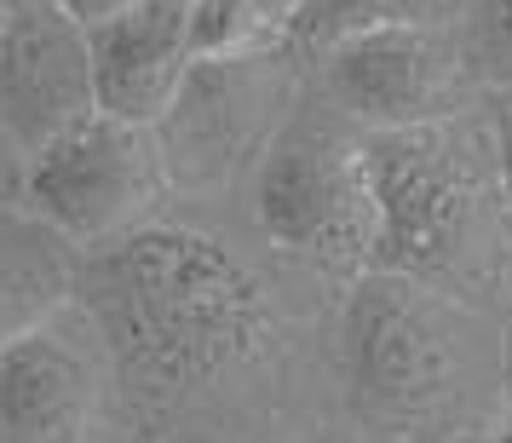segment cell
I'll return each mask as SVG.
<instances>
[{"label": "cell", "instance_id": "cell-12", "mask_svg": "<svg viewBox=\"0 0 512 443\" xmlns=\"http://www.w3.org/2000/svg\"><path fill=\"white\" fill-rule=\"evenodd\" d=\"M282 29L259 12L254 0H190V52L196 64H231L277 52Z\"/></svg>", "mask_w": 512, "mask_h": 443}, {"label": "cell", "instance_id": "cell-17", "mask_svg": "<svg viewBox=\"0 0 512 443\" xmlns=\"http://www.w3.org/2000/svg\"><path fill=\"white\" fill-rule=\"evenodd\" d=\"M254 6L282 29V35H294V29H300V18L311 12V0H254Z\"/></svg>", "mask_w": 512, "mask_h": 443}, {"label": "cell", "instance_id": "cell-19", "mask_svg": "<svg viewBox=\"0 0 512 443\" xmlns=\"http://www.w3.org/2000/svg\"><path fill=\"white\" fill-rule=\"evenodd\" d=\"M12 6H18V0H0V29H6V18H12Z\"/></svg>", "mask_w": 512, "mask_h": 443}, {"label": "cell", "instance_id": "cell-7", "mask_svg": "<svg viewBox=\"0 0 512 443\" xmlns=\"http://www.w3.org/2000/svg\"><path fill=\"white\" fill-rule=\"evenodd\" d=\"M288 98H294V70L277 52L231 58V64H196L179 104L156 127L173 190L202 196V190L231 185L242 167L254 173L265 144L288 121L282 116Z\"/></svg>", "mask_w": 512, "mask_h": 443}, {"label": "cell", "instance_id": "cell-2", "mask_svg": "<svg viewBox=\"0 0 512 443\" xmlns=\"http://www.w3.org/2000/svg\"><path fill=\"white\" fill-rule=\"evenodd\" d=\"M484 311L432 282L363 271L340 300V380L351 415L397 443H484L512 403L495 386Z\"/></svg>", "mask_w": 512, "mask_h": 443}, {"label": "cell", "instance_id": "cell-15", "mask_svg": "<svg viewBox=\"0 0 512 443\" xmlns=\"http://www.w3.org/2000/svg\"><path fill=\"white\" fill-rule=\"evenodd\" d=\"M489 133H495V162H501V185H507L512 208V93H489Z\"/></svg>", "mask_w": 512, "mask_h": 443}, {"label": "cell", "instance_id": "cell-6", "mask_svg": "<svg viewBox=\"0 0 512 443\" xmlns=\"http://www.w3.org/2000/svg\"><path fill=\"white\" fill-rule=\"evenodd\" d=\"M478 87L461 29L449 24H369L323 47V93L363 133H403L466 116Z\"/></svg>", "mask_w": 512, "mask_h": 443}, {"label": "cell", "instance_id": "cell-10", "mask_svg": "<svg viewBox=\"0 0 512 443\" xmlns=\"http://www.w3.org/2000/svg\"><path fill=\"white\" fill-rule=\"evenodd\" d=\"M98 110L139 127H162L179 104L196 52H190V0H139L93 29Z\"/></svg>", "mask_w": 512, "mask_h": 443}, {"label": "cell", "instance_id": "cell-11", "mask_svg": "<svg viewBox=\"0 0 512 443\" xmlns=\"http://www.w3.org/2000/svg\"><path fill=\"white\" fill-rule=\"evenodd\" d=\"M75 254L64 236H52L24 208H0V346L18 340L29 323L52 317L75 300Z\"/></svg>", "mask_w": 512, "mask_h": 443}, {"label": "cell", "instance_id": "cell-3", "mask_svg": "<svg viewBox=\"0 0 512 443\" xmlns=\"http://www.w3.org/2000/svg\"><path fill=\"white\" fill-rule=\"evenodd\" d=\"M380 190L374 271L484 300L512 277V208L489 116H449L403 133H369Z\"/></svg>", "mask_w": 512, "mask_h": 443}, {"label": "cell", "instance_id": "cell-1", "mask_svg": "<svg viewBox=\"0 0 512 443\" xmlns=\"http://www.w3.org/2000/svg\"><path fill=\"white\" fill-rule=\"evenodd\" d=\"M75 305L110 351L116 392L156 426L231 392L277 346L259 277L219 236L179 219L81 254Z\"/></svg>", "mask_w": 512, "mask_h": 443}, {"label": "cell", "instance_id": "cell-13", "mask_svg": "<svg viewBox=\"0 0 512 443\" xmlns=\"http://www.w3.org/2000/svg\"><path fill=\"white\" fill-rule=\"evenodd\" d=\"M369 24H443L438 0H311V12L300 18V41H317V52L340 35H357Z\"/></svg>", "mask_w": 512, "mask_h": 443}, {"label": "cell", "instance_id": "cell-16", "mask_svg": "<svg viewBox=\"0 0 512 443\" xmlns=\"http://www.w3.org/2000/svg\"><path fill=\"white\" fill-rule=\"evenodd\" d=\"M52 6H64L81 29H98V24H110V18H121V12H133L139 0H52Z\"/></svg>", "mask_w": 512, "mask_h": 443}, {"label": "cell", "instance_id": "cell-9", "mask_svg": "<svg viewBox=\"0 0 512 443\" xmlns=\"http://www.w3.org/2000/svg\"><path fill=\"white\" fill-rule=\"evenodd\" d=\"M93 110V29L52 0H18L0 29V139L18 156H35Z\"/></svg>", "mask_w": 512, "mask_h": 443}, {"label": "cell", "instance_id": "cell-8", "mask_svg": "<svg viewBox=\"0 0 512 443\" xmlns=\"http://www.w3.org/2000/svg\"><path fill=\"white\" fill-rule=\"evenodd\" d=\"M116 392L110 351L81 305H58L0 346V443H93Z\"/></svg>", "mask_w": 512, "mask_h": 443}, {"label": "cell", "instance_id": "cell-4", "mask_svg": "<svg viewBox=\"0 0 512 443\" xmlns=\"http://www.w3.org/2000/svg\"><path fill=\"white\" fill-rule=\"evenodd\" d=\"M248 213L254 231L288 259L346 282L374 271L380 190L369 133H346L340 121H317L305 110L288 116L248 173Z\"/></svg>", "mask_w": 512, "mask_h": 443}, {"label": "cell", "instance_id": "cell-5", "mask_svg": "<svg viewBox=\"0 0 512 443\" xmlns=\"http://www.w3.org/2000/svg\"><path fill=\"white\" fill-rule=\"evenodd\" d=\"M167 156L156 127L93 110L18 167V208L64 236L75 254L156 225L167 208Z\"/></svg>", "mask_w": 512, "mask_h": 443}, {"label": "cell", "instance_id": "cell-14", "mask_svg": "<svg viewBox=\"0 0 512 443\" xmlns=\"http://www.w3.org/2000/svg\"><path fill=\"white\" fill-rule=\"evenodd\" d=\"M461 47L489 93H512V0H466Z\"/></svg>", "mask_w": 512, "mask_h": 443}, {"label": "cell", "instance_id": "cell-18", "mask_svg": "<svg viewBox=\"0 0 512 443\" xmlns=\"http://www.w3.org/2000/svg\"><path fill=\"white\" fill-rule=\"evenodd\" d=\"M484 443H512V409H507V415H501V426H495V432H489Z\"/></svg>", "mask_w": 512, "mask_h": 443}]
</instances>
